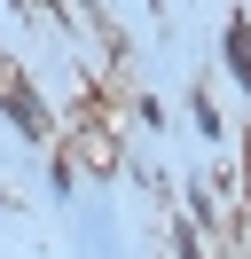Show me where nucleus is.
Masks as SVG:
<instances>
[{
    "mask_svg": "<svg viewBox=\"0 0 251 259\" xmlns=\"http://www.w3.org/2000/svg\"><path fill=\"white\" fill-rule=\"evenodd\" d=\"M220 55H228V71H235V79L251 87V24H243V16H235L228 32H220Z\"/></svg>",
    "mask_w": 251,
    "mask_h": 259,
    "instance_id": "f03ea898",
    "label": "nucleus"
},
{
    "mask_svg": "<svg viewBox=\"0 0 251 259\" xmlns=\"http://www.w3.org/2000/svg\"><path fill=\"white\" fill-rule=\"evenodd\" d=\"M0 110L16 118V134H24V142H47V110H39V95H31L16 71H0Z\"/></svg>",
    "mask_w": 251,
    "mask_h": 259,
    "instance_id": "f257e3e1",
    "label": "nucleus"
}]
</instances>
